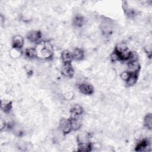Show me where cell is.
Wrapping results in <instances>:
<instances>
[{
  "label": "cell",
  "mask_w": 152,
  "mask_h": 152,
  "mask_svg": "<svg viewBox=\"0 0 152 152\" xmlns=\"http://www.w3.org/2000/svg\"><path fill=\"white\" fill-rule=\"evenodd\" d=\"M26 55L30 58H34L37 56V52L36 49L30 48L26 50Z\"/></svg>",
  "instance_id": "15"
},
{
  "label": "cell",
  "mask_w": 152,
  "mask_h": 152,
  "mask_svg": "<svg viewBox=\"0 0 152 152\" xmlns=\"http://www.w3.org/2000/svg\"><path fill=\"white\" fill-rule=\"evenodd\" d=\"M36 49L37 56L43 58H49L52 55V48L49 43L41 42Z\"/></svg>",
  "instance_id": "1"
},
{
  "label": "cell",
  "mask_w": 152,
  "mask_h": 152,
  "mask_svg": "<svg viewBox=\"0 0 152 152\" xmlns=\"http://www.w3.org/2000/svg\"><path fill=\"white\" fill-rule=\"evenodd\" d=\"M83 19L82 18V17L80 16L76 17V18L74 19V23L77 26H81V24L83 23Z\"/></svg>",
  "instance_id": "16"
},
{
  "label": "cell",
  "mask_w": 152,
  "mask_h": 152,
  "mask_svg": "<svg viewBox=\"0 0 152 152\" xmlns=\"http://www.w3.org/2000/svg\"><path fill=\"white\" fill-rule=\"evenodd\" d=\"M41 37L40 33L37 31H31L27 35L28 39L33 42H37Z\"/></svg>",
  "instance_id": "8"
},
{
  "label": "cell",
  "mask_w": 152,
  "mask_h": 152,
  "mask_svg": "<svg viewBox=\"0 0 152 152\" xmlns=\"http://www.w3.org/2000/svg\"><path fill=\"white\" fill-rule=\"evenodd\" d=\"M59 128L64 133H68L72 129L71 120L67 119H62L59 122Z\"/></svg>",
  "instance_id": "2"
},
{
  "label": "cell",
  "mask_w": 152,
  "mask_h": 152,
  "mask_svg": "<svg viewBox=\"0 0 152 152\" xmlns=\"http://www.w3.org/2000/svg\"><path fill=\"white\" fill-rule=\"evenodd\" d=\"M139 69V65L137 61L128 62V72L129 74H137Z\"/></svg>",
  "instance_id": "5"
},
{
  "label": "cell",
  "mask_w": 152,
  "mask_h": 152,
  "mask_svg": "<svg viewBox=\"0 0 152 152\" xmlns=\"http://www.w3.org/2000/svg\"><path fill=\"white\" fill-rule=\"evenodd\" d=\"M151 123H152L151 114V113L147 114V115H146L144 119V124H145V125L147 126V128H148L149 129H151V125H152Z\"/></svg>",
  "instance_id": "14"
},
{
  "label": "cell",
  "mask_w": 152,
  "mask_h": 152,
  "mask_svg": "<svg viewBox=\"0 0 152 152\" xmlns=\"http://www.w3.org/2000/svg\"><path fill=\"white\" fill-rule=\"evenodd\" d=\"M62 71L63 74L67 77H71L73 75L74 71L71 67L70 62L65 63V64L64 65V66L62 67Z\"/></svg>",
  "instance_id": "6"
},
{
  "label": "cell",
  "mask_w": 152,
  "mask_h": 152,
  "mask_svg": "<svg viewBox=\"0 0 152 152\" xmlns=\"http://www.w3.org/2000/svg\"><path fill=\"white\" fill-rule=\"evenodd\" d=\"M71 53H72V59H74L75 60H80L83 58L84 56L83 51L79 49H75Z\"/></svg>",
  "instance_id": "12"
},
{
  "label": "cell",
  "mask_w": 152,
  "mask_h": 152,
  "mask_svg": "<svg viewBox=\"0 0 152 152\" xmlns=\"http://www.w3.org/2000/svg\"><path fill=\"white\" fill-rule=\"evenodd\" d=\"M62 59L65 63L70 62L71 61L72 59V53L68 50H64L62 53Z\"/></svg>",
  "instance_id": "11"
},
{
  "label": "cell",
  "mask_w": 152,
  "mask_h": 152,
  "mask_svg": "<svg viewBox=\"0 0 152 152\" xmlns=\"http://www.w3.org/2000/svg\"><path fill=\"white\" fill-rule=\"evenodd\" d=\"M150 144L147 141H142L139 143L137 147L136 150L139 151H146L150 150Z\"/></svg>",
  "instance_id": "7"
},
{
  "label": "cell",
  "mask_w": 152,
  "mask_h": 152,
  "mask_svg": "<svg viewBox=\"0 0 152 152\" xmlns=\"http://www.w3.org/2000/svg\"><path fill=\"white\" fill-rule=\"evenodd\" d=\"M111 59L112 61H116V60H118L119 59V55H118V53H117V52H115L114 53H113L112 55H111V56H110Z\"/></svg>",
  "instance_id": "18"
},
{
  "label": "cell",
  "mask_w": 152,
  "mask_h": 152,
  "mask_svg": "<svg viewBox=\"0 0 152 152\" xmlns=\"http://www.w3.org/2000/svg\"><path fill=\"white\" fill-rule=\"evenodd\" d=\"M129 75H130V74L128 71H125V72H123L121 74V77L122 80H124L125 81H126L127 79L128 78V77H129Z\"/></svg>",
  "instance_id": "17"
},
{
  "label": "cell",
  "mask_w": 152,
  "mask_h": 152,
  "mask_svg": "<svg viewBox=\"0 0 152 152\" xmlns=\"http://www.w3.org/2000/svg\"><path fill=\"white\" fill-rule=\"evenodd\" d=\"M78 88L82 93L86 94H91L93 91V88L92 86L90 84H86V83L80 84Z\"/></svg>",
  "instance_id": "4"
},
{
  "label": "cell",
  "mask_w": 152,
  "mask_h": 152,
  "mask_svg": "<svg viewBox=\"0 0 152 152\" xmlns=\"http://www.w3.org/2000/svg\"><path fill=\"white\" fill-rule=\"evenodd\" d=\"M91 144L86 142H81L79 143L78 148L80 151H89L91 150Z\"/></svg>",
  "instance_id": "10"
},
{
  "label": "cell",
  "mask_w": 152,
  "mask_h": 152,
  "mask_svg": "<svg viewBox=\"0 0 152 152\" xmlns=\"http://www.w3.org/2000/svg\"><path fill=\"white\" fill-rule=\"evenodd\" d=\"M82 112H83V109L80 105L78 104L74 105L71 108V119L80 118Z\"/></svg>",
  "instance_id": "3"
},
{
  "label": "cell",
  "mask_w": 152,
  "mask_h": 152,
  "mask_svg": "<svg viewBox=\"0 0 152 152\" xmlns=\"http://www.w3.org/2000/svg\"><path fill=\"white\" fill-rule=\"evenodd\" d=\"M137 78V74H130L129 77L126 81L127 85H128L129 86L134 85L135 83H136Z\"/></svg>",
  "instance_id": "13"
},
{
  "label": "cell",
  "mask_w": 152,
  "mask_h": 152,
  "mask_svg": "<svg viewBox=\"0 0 152 152\" xmlns=\"http://www.w3.org/2000/svg\"><path fill=\"white\" fill-rule=\"evenodd\" d=\"M23 39L21 36H16L12 40V46L14 48L20 49L23 45Z\"/></svg>",
  "instance_id": "9"
}]
</instances>
